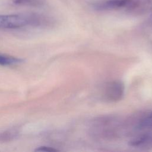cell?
I'll use <instances>...</instances> for the list:
<instances>
[{
	"instance_id": "1",
	"label": "cell",
	"mask_w": 152,
	"mask_h": 152,
	"mask_svg": "<svg viewBox=\"0 0 152 152\" xmlns=\"http://www.w3.org/2000/svg\"><path fill=\"white\" fill-rule=\"evenodd\" d=\"M48 23L39 14H11L0 15V29H17L27 26H40Z\"/></svg>"
},
{
	"instance_id": "2",
	"label": "cell",
	"mask_w": 152,
	"mask_h": 152,
	"mask_svg": "<svg viewBox=\"0 0 152 152\" xmlns=\"http://www.w3.org/2000/svg\"><path fill=\"white\" fill-rule=\"evenodd\" d=\"M137 3V0H103L96 2L92 7L97 11H106L131 7Z\"/></svg>"
},
{
	"instance_id": "3",
	"label": "cell",
	"mask_w": 152,
	"mask_h": 152,
	"mask_svg": "<svg viewBox=\"0 0 152 152\" xmlns=\"http://www.w3.org/2000/svg\"><path fill=\"white\" fill-rule=\"evenodd\" d=\"M124 92V84L121 81H113L107 85L104 91V97L107 101L116 102L123 98Z\"/></svg>"
},
{
	"instance_id": "4",
	"label": "cell",
	"mask_w": 152,
	"mask_h": 152,
	"mask_svg": "<svg viewBox=\"0 0 152 152\" xmlns=\"http://www.w3.org/2000/svg\"><path fill=\"white\" fill-rule=\"evenodd\" d=\"M23 59L16 57L8 56L0 53V65L2 66H9L19 64Z\"/></svg>"
},
{
	"instance_id": "5",
	"label": "cell",
	"mask_w": 152,
	"mask_h": 152,
	"mask_svg": "<svg viewBox=\"0 0 152 152\" xmlns=\"http://www.w3.org/2000/svg\"><path fill=\"white\" fill-rule=\"evenodd\" d=\"M18 135V131L16 129H10L0 133V142L11 141Z\"/></svg>"
},
{
	"instance_id": "6",
	"label": "cell",
	"mask_w": 152,
	"mask_h": 152,
	"mask_svg": "<svg viewBox=\"0 0 152 152\" xmlns=\"http://www.w3.org/2000/svg\"><path fill=\"white\" fill-rule=\"evenodd\" d=\"M14 4L18 5L39 6L43 3V0H13Z\"/></svg>"
},
{
	"instance_id": "7",
	"label": "cell",
	"mask_w": 152,
	"mask_h": 152,
	"mask_svg": "<svg viewBox=\"0 0 152 152\" xmlns=\"http://www.w3.org/2000/svg\"><path fill=\"white\" fill-rule=\"evenodd\" d=\"M138 126L140 128H152V112L140 121Z\"/></svg>"
},
{
	"instance_id": "8",
	"label": "cell",
	"mask_w": 152,
	"mask_h": 152,
	"mask_svg": "<svg viewBox=\"0 0 152 152\" xmlns=\"http://www.w3.org/2000/svg\"><path fill=\"white\" fill-rule=\"evenodd\" d=\"M35 151H45V152H50V151H58V150L53 148L52 147H46V146H42L39 147V148H37L35 150Z\"/></svg>"
},
{
	"instance_id": "9",
	"label": "cell",
	"mask_w": 152,
	"mask_h": 152,
	"mask_svg": "<svg viewBox=\"0 0 152 152\" xmlns=\"http://www.w3.org/2000/svg\"><path fill=\"white\" fill-rule=\"evenodd\" d=\"M151 18L152 19V14H151Z\"/></svg>"
}]
</instances>
